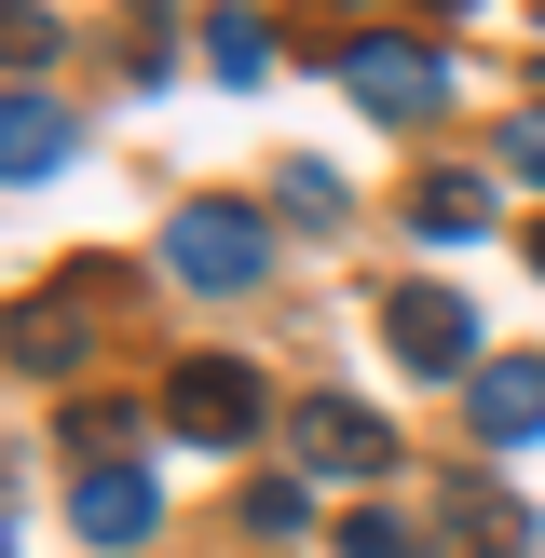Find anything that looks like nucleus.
Instances as JSON below:
<instances>
[{
    "label": "nucleus",
    "instance_id": "obj_9",
    "mask_svg": "<svg viewBox=\"0 0 545 558\" xmlns=\"http://www.w3.org/2000/svg\"><path fill=\"white\" fill-rule=\"evenodd\" d=\"M409 218H423L436 245H463V232L491 218V178H423V191H409Z\"/></svg>",
    "mask_w": 545,
    "mask_h": 558
},
{
    "label": "nucleus",
    "instance_id": "obj_1",
    "mask_svg": "<svg viewBox=\"0 0 545 558\" xmlns=\"http://www.w3.org/2000/svg\"><path fill=\"white\" fill-rule=\"evenodd\" d=\"M259 423H272V396H259L245 354H191V368H164V436H191V450H245Z\"/></svg>",
    "mask_w": 545,
    "mask_h": 558
},
{
    "label": "nucleus",
    "instance_id": "obj_7",
    "mask_svg": "<svg viewBox=\"0 0 545 558\" xmlns=\"http://www.w3.org/2000/svg\"><path fill=\"white\" fill-rule=\"evenodd\" d=\"M55 163H69V109H55L41 82H14V109H0V178H14V191H41Z\"/></svg>",
    "mask_w": 545,
    "mask_h": 558
},
{
    "label": "nucleus",
    "instance_id": "obj_13",
    "mask_svg": "<svg viewBox=\"0 0 545 558\" xmlns=\"http://www.w3.org/2000/svg\"><path fill=\"white\" fill-rule=\"evenodd\" d=\"M505 163H518V178L545 191V109H518V123H505Z\"/></svg>",
    "mask_w": 545,
    "mask_h": 558
},
{
    "label": "nucleus",
    "instance_id": "obj_15",
    "mask_svg": "<svg viewBox=\"0 0 545 558\" xmlns=\"http://www.w3.org/2000/svg\"><path fill=\"white\" fill-rule=\"evenodd\" d=\"M532 272H545V218H532Z\"/></svg>",
    "mask_w": 545,
    "mask_h": 558
},
{
    "label": "nucleus",
    "instance_id": "obj_14",
    "mask_svg": "<svg viewBox=\"0 0 545 558\" xmlns=\"http://www.w3.org/2000/svg\"><path fill=\"white\" fill-rule=\"evenodd\" d=\"M341 558H423V545H409L396 518H354V532H341Z\"/></svg>",
    "mask_w": 545,
    "mask_h": 558
},
{
    "label": "nucleus",
    "instance_id": "obj_6",
    "mask_svg": "<svg viewBox=\"0 0 545 558\" xmlns=\"http://www.w3.org/2000/svg\"><path fill=\"white\" fill-rule=\"evenodd\" d=\"M69 518H82V545H150L164 532V490L136 477V463H96V477L69 490Z\"/></svg>",
    "mask_w": 545,
    "mask_h": 558
},
{
    "label": "nucleus",
    "instance_id": "obj_4",
    "mask_svg": "<svg viewBox=\"0 0 545 558\" xmlns=\"http://www.w3.org/2000/svg\"><path fill=\"white\" fill-rule=\"evenodd\" d=\"M341 96H354V109H436L450 69H436L423 41H341Z\"/></svg>",
    "mask_w": 545,
    "mask_h": 558
},
{
    "label": "nucleus",
    "instance_id": "obj_11",
    "mask_svg": "<svg viewBox=\"0 0 545 558\" xmlns=\"http://www.w3.org/2000/svg\"><path fill=\"white\" fill-rule=\"evenodd\" d=\"M69 354H82V341H69L55 314H27V327H14V368H69Z\"/></svg>",
    "mask_w": 545,
    "mask_h": 558
},
{
    "label": "nucleus",
    "instance_id": "obj_10",
    "mask_svg": "<svg viewBox=\"0 0 545 558\" xmlns=\"http://www.w3.org/2000/svg\"><path fill=\"white\" fill-rule=\"evenodd\" d=\"M205 54H218V82H259V69H272L259 14H218V27H205Z\"/></svg>",
    "mask_w": 545,
    "mask_h": 558
},
{
    "label": "nucleus",
    "instance_id": "obj_12",
    "mask_svg": "<svg viewBox=\"0 0 545 558\" xmlns=\"http://www.w3.org/2000/svg\"><path fill=\"white\" fill-rule=\"evenodd\" d=\"M272 191H287L300 218H341V178H327V163H287V178H272Z\"/></svg>",
    "mask_w": 545,
    "mask_h": 558
},
{
    "label": "nucleus",
    "instance_id": "obj_8",
    "mask_svg": "<svg viewBox=\"0 0 545 558\" xmlns=\"http://www.w3.org/2000/svg\"><path fill=\"white\" fill-rule=\"evenodd\" d=\"M477 436H491V450H532V436H545V354L477 368Z\"/></svg>",
    "mask_w": 545,
    "mask_h": 558
},
{
    "label": "nucleus",
    "instance_id": "obj_2",
    "mask_svg": "<svg viewBox=\"0 0 545 558\" xmlns=\"http://www.w3.org/2000/svg\"><path fill=\"white\" fill-rule=\"evenodd\" d=\"M164 259H178L191 287L232 300V287H259V272H272V232H259L245 205H178V218H164Z\"/></svg>",
    "mask_w": 545,
    "mask_h": 558
},
{
    "label": "nucleus",
    "instance_id": "obj_3",
    "mask_svg": "<svg viewBox=\"0 0 545 558\" xmlns=\"http://www.w3.org/2000/svg\"><path fill=\"white\" fill-rule=\"evenodd\" d=\"M382 341H396V368H423V381H450L463 354H477V314H463L450 287H396V300H382Z\"/></svg>",
    "mask_w": 545,
    "mask_h": 558
},
{
    "label": "nucleus",
    "instance_id": "obj_5",
    "mask_svg": "<svg viewBox=\"0 0 545 558\" xmlns=\"http://www.w3.org/2000/svg\"><path fill=\"white\" fill-rule=\"evenodd\" d=\"M287 436H300V463H314V477H368V463H396V436H382L354 396H314Z\"/></svg>",
    "mask_w": 545,
    "mask_h": 558
}]
</instances>
